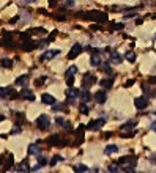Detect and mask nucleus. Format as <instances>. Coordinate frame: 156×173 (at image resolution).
<instances>
[{
  "mask_svg": "<svg viewBox=\"0 0 156 173\" xmlns=\"http://www.w3.org/2000/svg\"><path fill=\"white\" fill-rule=\"evenodd\" d=\"M79 18L87 19V21H95V22H98V24H104V22H107V21H109L107 14H106L104 11H98V10L87 11V13H81V14H79Z\"/></svg>",
  "mask_w": 156,
  "mask_h": 173,
  "instance_id": "nucleus-1",
  "label": "nucleus"
},
{
  "mask_svg": "<svg viewBox=\"0 0 156 173\" xmlns=\"http://www.w3.org/2000/svg\"><path fill=\"white\" fill-rule=\"evenodd\" d=\"M136 121H129L126 124L121 126V137L128 138V137H134L136 135Z\"/></svg>",
  "mask_w": 156,
  "mask_h": 173,
  "instance_id": "nucleus-2",
  "label": "nucleus"
},
{
  "mask_svg": "<svg viewBox=\"0 0 156 173\" xmlns=\"http://www.w3.org/2000/svg\"><path fill=\"white\" fill-rule=\"evenodd\" d=\"M98 80H96V77L93 76V74H90V73H87L85 76H84V80H82V87L87 90V88H90L92 85H95Z\"/></svg>",
  "mask_w": 156,
  "mask_h": 173,
  "instance_id": "nucleus-3",
  "label": "nucleus"
},
{
  "mask_svg": "<svg viewBox=\"0 0 156 173\" xmlns=\"http://www.w3.org/2000/svg\"><path fill=\"white\" fill-rule=\"evenodd\" d=\"M49 124H51V120H49L47 115H41V116H38V120H36V126H38L41 131H46V129L49 127Z\"/></svg>",
  "mask_w": 156,
  "mask_h": 173,
  "instance_id": "nucleus-4",
  "label": "nucleus"
},
{
  "mask_svg": "<svg viewBox=\"0 0 156 173\" xmlns=\"http://www.w3.org/2000/svg\"><path fill=\"white\" fill-rule=\"evenodd\" d=\"M104 123H106V120H104V118L93 120V121H90V123H88L87 129H90V131H98L99 127H103V126H104Z\"/></svg>",
  "mask_w": 156,
  "mask_h": 173,
  "instance_id": "nucleus-5",
  "label": "nucleus"
},
{
  "mask_svg": "<svg viewBox=\"0 0 156 173\" xmlns=\"http://www.w3.org/2000/svg\"><path fill=\"white\" fill-rule=\"evenodd\" d=\"M81 52H82V46H81V44H74V46L71 47L70 54H68V58H70V60H73V58H76Z\"/></svg>",
  "mask_w": 156,
  "mask_h": 173,
  "instance_id": "nucleus-6",
  "label": "nucleus"
},
{
  "mask_svg": "<svg viewBox=\"0 0 156 173\" xmlns=\"http://www.w3.org/2000/svg\"><path fill=\"white\" fill-rule=\"evenodd\" d=\"M60 54V51L58 49H52V51H46L43 55H41V60L44 62V60H52L54 57H57Z\"/></svg>",
  "mask_w": 156,
  "mask_h": 173,
  "instance_id": "nucleus-7",
  "label": "nucleus"
},
{
  "mask_svg": "<svg viewBox=\"0 0 156 173\" xmlns=\"http://www.w3.org/2000/svg\"><path fill=\"white\" fill-rule=\"evenodd\" d=\"M47 142H49L51 145H54V146H65V145H66L65 140L60 138V135H51Z\"/></svg>",
  "mask_w": 156,
  "mask_h": 173,
  "instance_id": "nucleus-8",
  "label": "nucleus"
},
{
  "mask_svg": "<svg viewBox=\"0 0 156 173\" xmlns=\"http://www.w3.org/2000/svg\"><path fill=\"white\" fill-rule=\"evenodd\" d=\"M118 164H120V165L137 164V157H136V156H125V157H120V159H118Z\"/></svg>",
  "mask_w": 156,
  "mask_h": 173,
  "instance_id": "nucleus-9",
  "label": "nucleus"
},
{
  "mask_svg": "<svg viewBox=\"0 0 156 173\" xmlns=\"http://www.w3.org/2000/svg\"><path fill=\"white\" fill-rule=\"evenodd\" d=\"M90 63H92V66H95V68L101 66V57H99V51H93Z\"/></svg>",
  "mask_w": 156,
  "mask_h": 173,
  "instance_id": "nucleus-10",
  "label": "nucleus"
},
{
  "mask_svg": "<svg viewBox=\"0 0 156 173\" xmlns=\"http://www.w3.org/2000/svg\"><path fill=\"white\" fill-rule=\"evenodd\" d=\"M134 105H136V109H139V110H143L147 105H148V101L145 99V98H136L134 99Z\"/></svg>",
  "mask_w": 156,
  "mask_h": 173,
  "instance_id": "nucleus-11",
  "label": "nucleus"
},
{
  "mask_svg": "<svg viewBox=\"0 0 156 173\" xmlns=\"http://www.w3.org/2000/svg\"><path fill=\"white\" fill-rule=\"evenodd\" d=\"M3 159H5L3 170H10V168L14 165V156H13V154H7V156H3Z\"/></svg>",
  "mask_w": 156,
  "mask_h": 173,
  "instance_id": "nucleus-12",
  "label": "nucleus"
},
{
  "mask_svg": "<svg viewBox=\"0 0 156 173\" xmlns=\"http://www.w3.org/2000/svg\"><path fill=\"white\" fill-rule=\"evenodd\" d=\"M84 132H85V126L81 124V126L77 127V131H76V135H77V142H76V145H81V143L84 142Z\"/></svg>",
  "mask_w": 156,
  "mask_h": 173,
  "instance_id": "nucleus-13",
  "label": "nucleus"
},
{
  "mask_svg": "<svg viewBox=\"0 0 156 173\" xmlns=\"http://www.w3.org/2000/svg\"><path fill=\"white\" fill-rule=\"evenodd\" d=\"M79 95H81V91L77 88H74V87H70L68 91H66V98H70V99H76Z\"/></svg>",
  "mask_w": 156,
  "mask_h": 173,
  "instance_id": "nucleus-14",
  "label": "nucleus"
},
{
  "mask_svg": "<svg viewBox=\"0 0 156 173\" xmlns=\"http://www.w3.org/2000/svg\"><path fill=\"white\" fill-rule=\"evenodd\" d=\"M21 98H22V99H27V101H35V95H33L30 90H27V88H24V90L21 91Z\"/></svg>",
  "mask_w": 156,
  "mask_h": 173,
  "instance_id": "nucleus-15",
  "label": "nucleus"
},
{
  "mask_svg": "<svg viewBox=\"0 0 156 173\" xmlns=\"http://www.w3.org/2000/svg\"><path fill=\"white\" fill-rule=\"evenodd\" d=\"M95 99H96V102H98V104H104V102H106V99H107V95H106V91H104V90L98 91V93L95 95Z\"/></svg>",
  "mask_w": 156,
  "mask_h": 173,
  "instance_id": "nucleus-16",
  "label": "nucleus"
},
{
  "mask_svg": "<svg viewBox=\"0 0 156 173\" xmlns=\"http://www.w3.org/2000/svg\"><path fill=\"white\" fill-rule=\"evenodd\" d=\"M35 47H38V44H36L35 41H32V40H29V41H24V46H22V49H24L25 52H29V51H32V49H35Z\"/></svg>",
  "mask_w": 156,
  "mask_h": 173,
  "instance_id": "nucleus-17",
  "label": "nucleus"
},
{
  "mask_svg": "<svg viewBox=\"0 0 156 173\" xmlns=\"http://www.w3.org/2000/svg\"><path fill=\"white\" fill-rule=\"evenodd\" d=\"M29 154H30V156H40V154H41L40 146H38V145H35V143H32V145L29 146Z\"/></svg>",
  "mask_w": 156,
  "mask_h": 173,
  "instance_id": "nucleus-18",
  "label": "nucleus"
},
{
  "mask_svg": "<svg viewBox=\"0 0 156 173\" xmlns=\"http://www.w3.org/2000/svg\"><path fill=\"white\" fill-rule=\"evenodd\" d=\"M123 62V57H121V54H118V52H112L110 54V63H121Z\"/></svg>",
  "mask_w": 156,
  "mask_h": 173,
  "instance_id": "nucleus-19",
  "label": "nucleus"
},
{
  "mask_svg": "<svg viewBox=\"0 0 156 173\" xmlns=\"http://www.w3.org/2000/svg\"><path fill=\"white\" fill-rule=\"evenodd\" d=\"M27 84H29V76H19L16 79V85H19V87H25Z\"/></svg>",
  "mask_w": 156,
  "mask_h": 173,
  "instance_id": "nucleus-20",
  "label": "nucleus"
},
{
  "mask_svg": "<svg viewBox=\"0 0 156 173\" xmlns=\"http://www.w3.org/2000/svg\"><path fill=\"white\" fill-rule=\"evenodd\" d=\"M99 85H101L103 88H110V87L114 85V79H112V77H109V79H103V80L99 82Z\"/></svg>",
  "mask_w": 156,
  "mask_h": 173,
  "instance_id": "nucleus-21",
  "label": "nucleus"
},
{
  "mask_svg": "<svg viewBox=\"0 0 156 173\" xmlns=\"http://www.w3.org/2000/svg\"><path fill=\"white\" fill-rule=\"evenodd\" d=\"M41 99H43V102H44V104H55V98H54L52 95H47V93H44Z\"/></svg>",
  "mask_w": 156,
  "mask_h": 173,
  "instance_id": "nucleus-22",
  "label": "nucleus"
},
{
  "mask_svg": "<svg viewBox=\"0 0 156 173\" xmlns=\"http://www.w3.org/2000/svg\"><path fill=\"white\" fill-rule=\"evenodd\" d=\"M14 170H16V171H29L30 168L27 167V160H22V162H21V164H19Z\"/></svg>",
  "mask_w": 156,
  "mask_h": 173,
  "instance_id": "nucleus-23",
  "label": "nucleus"
},
{
  "mask_svg": "<svg viewBox=\"0 0 156 173\" xmlns=\"http://www.w3.org/2000/svg\"><path fill=\"white\" fill-rule=\"evenodd\" d=\"M0 65H2L3 68H7V69H11V68H13V60H10V58H3L2 62H0Z\"/></svg>",
  "mask_w": 156,
  "mask_h": 173,
  "instance_id": "nucleus-24",
  "label": "nucleus"
},
{
  "mask_svg": "<svg viewBox=\"0 0 156 173\" xmlns=\"http://www.w3.org/2000/svg\"><path fill=\"white\" fill-rule=\"evenodd\" d=\"M7 96H10L11 99H16V98H19L21 95H18V93L14 91V88H10V87H8V88H7Z\"/></svg>",
  "mask_w": 156,
  "mask_h": 173,
  "instance_id": "nucleus-25",
  "label": "nucleus"
},
{
  "mask_svg": "<svg viewBox=\"0 0 156 173\" xmlns=\"http://www.w3.org/2000/svg\"><path fill=\"white\" fill-rule=\"evenodd\" d=\"M74 74H77V68H76V66L68 68V69H66V73H65V76H66V77H73Z\"/></svg>",
  "mask_w": 156,
  "mask_h": 173,
  "instance_id": "nucleus-26",
  "label": "nucleus"
},
{
  "mask_svg": "<svg viewBox=\"0 0 156 173\" xmlns=\"http://www.w3.org/2000/svg\"><path fill=\"white\" fill-rule=\"evenodd\" d=\"M125 58H126L129 63H134V62H136V54H134V52H126Z\"/></svg>",
  "mask_w": 156,
  "mask_h": 173,
  "instance_id": "nucleus-27",
  "label": "nucleus"
},
{
  "mask_svg": "<svg viewBox=\"0 0 156 173\" xmlns=\"http://www.w3.org/2000/svg\"><path fill=\"white\" fill-rule=\"evenodd\" d=\"M52 110H54V112H58V110L63 112V110H66V105H65V104H60V105H58V104H52Z\"/></svg>",
  "mask_w": 156,
  "mask_h": 173,
  "instance_id": "nucleus-28",
  "label": "nucleus"
},
{
  "mask_svg": "<svg viewBox=\"0 0 156 173\" xmlns=\"http://www.w3.org/2000/svg\"><path fill=\"white\" fill-rule=\"evenodd\" d=\"M118 151V148L115 146V145H109V146H106V149H104V153L106 154H110V153H117Z\"/></svg>",
  "mask_w": 156,
  "mask_h": 173,
  "instance_id": "nucleus-29",
  "label": "nucleus"
},
{
  "mask_svg": "<svg viewBox=\"0 0 156 173\" xmlns=\"http://www.w3.org/2000/svg\"><path fill=\"white\" fill-rule=\"evenodd\" d=\"M73 170H74V171H79V173H81V171H88V167H87V165H84V164H79V165H76V167H74Z\"/></svg>",
  "mask_w": 156,
  "mask_h": 173,
  "instance_id": "nucleus-30",
  "label": "nucleus"
},
{
  "mask_svg": "<svg viewBox=\"0 0 156 173\" xmlns=\"http://www.w3.org/2000/svg\"><path fill=\"white\" fill-rule=\"evenodd\" d=\"M90 98H92V96H90V93H88V91H81V99H82L84 102H88V101H90Z\"/></svg>",
  "mask_w": 156,
  "mask_h": 173,
  "instance_id": "nucleus-31",
  "label": "nucleus"
},
{
  "mask_svg": "<svg viewBox=\"0 0 156 173\" xmlns=\"http://www.w3.org/2000/svg\"><path fill=\"white\" fill-rule=\"evenodd\" d=\"M142 88H143V91H145V93H148V95H150L151 98H154V96H156V91H154V90H151L150 87H147V85H143Z\"/></svg>",
  "mask_w": 156,
  "mask_h": 173,
  "instance_id": "nucleus-32",
  "label": "nucleus"
},
{
  "mask_svg": "<svg viewBox=\"0 0 156 173\" xmlns=\"http://www.w3.org/2000/svg\"><path fill=\"white\" fill-rule=\"evenodd\" d=\"M99 68H101L104 73H107V74H110V73H112V69H110V66H109V65H103V63H101V66H99Z\"/></svg>",
  "mask_w": 156,
  "mask_h": 173,
  "instance_id": "nucleus-33",
  "label": "nucleus"
},
{
  "mask_svg": "<svg viewBox=\"0 0 156 173\" xmlns=\"http://www.w3.org/2000/svg\"><path fill=\"white\" fill-rule=\"evenodd\" d=\"M55 36H57V32H52V33H51V35L47 36V40H44V41H46V43H52Z\"/></svg>",
  "mask_w": 156,
  "mask_h": 173,
  "instance_id": "nucleus-34",
  "label": "nucleus"
},
{
  "mask_svg": "<svg viewBox=\"0 0 156 173\" xmlns=\"http://www.w3.org/2000/svg\"><path fill=\"white\" fill-rule=\"evenodd\" d=\"M36 157H38V162H40L41 165H46V164H47V159H46L44 156H41V154H40V156H36Z\"/></svg>",
  "mask_w": 156,
  "mask_h": 173,
  "instance_id": "nucleus-35",
  "label": "nucleus"
},
{
  "mask_svg": "<svg viewBox=\"0 0 156 173\" xmlns=\"http://www.w3.org/2000/svg\"><path fill=\"white\" fill-rule=\"evenodd\" d=\"M58 160H63V157H62V156H58V154H57V156H55V157H54V159H52V160H51V165H55V164H57V162H58Z\"/></svg>",
  "mask_w": 156,
  "mask_h": 173,
  "instance_id": "nucleus-36",
  "label": "nucleus"
},
{
  "mask_svg": "<svg viewBox=\"0 0 156 173\" xmlns=\"http://www.w3.org/2000/svg\"><path fill=\"white\" fill-rule=\"evenodd\" d=\"M88 110H90V109H88V105H84V104L81 105V113H85V115H87V113H88Z\"/></svg>",
  "mask_w": 156,
  "mask_h": 173,
  "instance_id": "nucleus-37",
  "label": "nucleus"
},
{
  "mask_svg": "<svg viewBox=\"0 0 156 173\" xmlns=\"http://www.w3.org/2000/svg\"><path fill=\"white\" fill-rule=\"evenodd\" d=\"M30 33H36V35H43V33H46V30H43V29H36V30H32Z\"/></svg>",
  "mask_w": 156,
  "mask_h": 173,
  "instance_id": "nucleus-38",
  "label": "nucleus"
},
{
  "mask_svg": "<svg viewBox=\"0 0 156 173\" xmlns=\"http://www.w3.org/2000/svg\"><path fill=\"white\" fill-rule=\"evenodd\" d=\"M74 77V76H73ZM73 77H66V84H68V87H73V84H74V79Z\"/></svg>",
  "mask_w": 156,
  "mask_h": 173,
  "instance_id": "nucleus-39",
  "label": "nucleus"
},
{
  "mask_svg": "<svg viewBox=\"0 0 156 173\" xmlns=\"http://www.w3.org/2000/svg\"><path fill=\"white\" fill-rule=\"evenodd\" d=\"M5 96H7V88L0 87V98H5Z\"/></svg>",
  "mask_w": 156,
  "mask_h": 173,
  "instance_id": "nucleus-40",
  "label": "nucleus"
},
{
  "mask_svg": "<svg viewBox=\"0 0 156 173\" xmlns=\"http://www.w3.org/2000/svg\"><path fill=\"white\" fill-rule=\"evenodd\" d=\"M57 124H60V126H65L66 123H65V120H63L62 116H58V118H57Z\"/></svg>",
  "mask_w": 156,
  "mask_h": 173,
  "instance_id": "nucleus-41",
  "label": "nucleus"
},
{
  "mask_svg": "<svg viewBox=\"0 0 156 173\" xmlns=\"http://www.w3.org/2000/svg\"><path fill=\"white\" fill-rule=\"evenodd\" d=\"M107 170H109V171H112V173H115V171H120V168H117L115 165H110Z\"/></svg>",
  "mask_w": 156,
  "mask_h": 173,
  "instance_id": "nucleus-42",
  "label": "nucleus"
},
{
  "mask_svg": "<svg viewBox=\"0 0 156 173\" xmlns=\"http://www.w3.org/2000/svg\"><path fill=\"white\" fill-rule=\"evenodd\" d=\"M55 19H57V21H62V22H63V21H66V18H65L63 14H58V16H57Z\"/></svg>",
  "mask_w": 156,
  "mask_h": 173,
  "instance_id": "nucleus-43",
  "label": "nucleus"
},
{
  "mask_svg": "<svg viewBox=\"0 0 156 173\" xmlns=\"http://www.w3.org/2000/svg\"><path fill=\"white\" fill-rule=\"evenodd\" d=\"M44 80H46V77H40V80H36V85H43Z\"/></svg>",
  "mask_w": 156,
  "mask_h": 173,
  "instance_id": "nucleus-44",
  "label": "nucleus"
},
{
  "mask_svg": "<svg viewBox=\"0 0 156 173\" xmlns=\"http://www.w3.org/2000/svg\"><path fill=\"white\" fill-rule=\"evenodd\" d=\"M18 132H21V129H19V126H16L13 131H11V134H18Z\"/></svg>",
  "mask_w": 156,
  "mask_h": 173,
  "instance_id": "nucleus-45",
  "label": "nucleus"
},
{
  "mask_svg": "<svg viewBox=\"0 0 156 173\" xmlns=\"http://www.w3.org/2000/svg\"><path fill=\"white\" fill-rule=\"evenodd\" d=\"M150 129L156 132V121H153V123H151V126H150Z\"/></svg>",
  "mask_w": 156,
  "mask_h": 173,
  "instance_id": "nucleus-46",
  "label": "nucleus"
},
{
  "mask_svg": "<svg viewBox=\"0 0 156 173\" xmlns=\"http://www.w3.org/2000/svg\"><path fill=\"white\" fill-rule=\"evenodd\" d=\"M66 7H74V0H68V2H66Z\"/></svg>",
  "mask_w": 156,
  "mask_h": 173,
  "instance_id": "nucleus-47",
  "label": "nucleus"
},
{
  "mask_svg": "<svg viewBox=\"0 0 156 173\" xmlns=\"http://www.w3.org/2000/svg\"><path fill=\"white\" fill-rule=\"evenodd\" d=\"M112 25H114L115 29H118V30H120V29H123V24H112Z\"/></svg>",
  "mask_w": 156,
  "mask_h": 173,
  "instance_id": "nucleus-48",
  "label": "nucleus"
},
{
  "mask_svg": "<svg viewBox=\"0 0 156 173\" xmlns=\"http://www.w3.org/2000/svg\"><path fill=\"white\" fill-rule=\"evenodd\" d=\"M134 16H137V14H134V13H129V14H126L125 18H126V19H129V18H134Z\"/></svg>",
  "mask_w": 156,
  "mask_h": 173,
  "instance_id": "nucleus-49",
  "label": "nucleus"
},
{
  "mask_svg": "<svg viewBox=\"0 0 156 173\" xmlns=\"http://www.w3.org/2000/svg\"><path fill=\"white\" fill-rule=\"evenodd\" d=\"M49 5H51V7H55V5H57V0H51Z\"/></svg>",
  "mask_w": 156,
  "mask_h": 173,
  "instance_id": "nucleus-50",
  "label": "nucleus"
},
{
  "mask_svg": "<svg viewBox=\"0 0 156 173\" xmlns=\"http://www.w3.org/2000/svg\"><path fill=\"white\" fill-rule=\"evenodd\" d=\"M132 84H134V80H132V79H131V80H128V82H126V87H131V85H132Z\"/></svg>",
  "mask_w": 156,
  "mask_h": 173,
  "instance_id": "nucleus-51",
  "label": "nucleus"
},
{
  "mask_svg": "<svg viewBox=\"0 0 156 173\" xmlns=\"http://www.w3.org/2000/svg\"><path fill=\"white\" fill-rule=\"evenodd\" d=\"M99 29H101V25H93L92 27V30H99Z\"/></svg>",
  "mask_w": 156,
  "mask_h": 173,
  "instance_id": "nucleus-52",
  "label": "nucleus"
},
{
  "mask_svg": "<svg viewBox=\"0 0 156 173\" xmlns=\"http://www.w3.org/2000/svg\"><path fill=\"white\" fill-rule=\"evenodd\" d=\"M30 2H36V0H25V3H30Z\"/></svg>",
  "mask_w": 156,
  "mask_h": 173,
  "instance_id": "nucleus-53",
  "label": "nucleus"
},
{
  "mask_svg": "<svg viewBox=\"0 0 156 173\" xmlns=\"http://www.w3.org/2000/svg\"><path fill=\"white\" fill-rule=\"evenodd\" d=\"M2 160H3V157H0V164H2Z\"/></svg>",
  "mask_w": 156,
  "mask_h": 173,
  "instance_id": "nucleus-54",
  "label": "nucleus"
},
{
  "mask_svg": "<svg viewBox=\"0 0 156 173\" xmlns=\"http://www.w3.org/2000/svg\"><path fill=\"white\" fill-rule=\"evenodd\" d=\"M154 38H156V35H154Z\"/></svg>",
  "mask_w": 156,
  "mask_h": 173,
  "instance_id": "nucleus-55",
  "label": "nucleus"
}]
</instances>
